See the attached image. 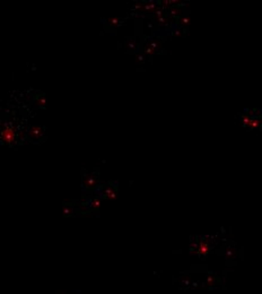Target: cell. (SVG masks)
<instances>
[{
	"instance_id": "6da1fadb",
	"label": "cell",
	"mask_w": 262,
	"mask_h": 294,
	"mask_svg": "<svg viewBox=\"0 0 262 294\" xmlns=\"http://www.w3.org/2000/svg\"><path fill=\"white\" fill-rule=\"evenodd\" d=\"M2 138H4V140H6V141H11L13 138H14V132L9 129L5 130L4 134H2Z\"/></svg>"
}]
</instances>
